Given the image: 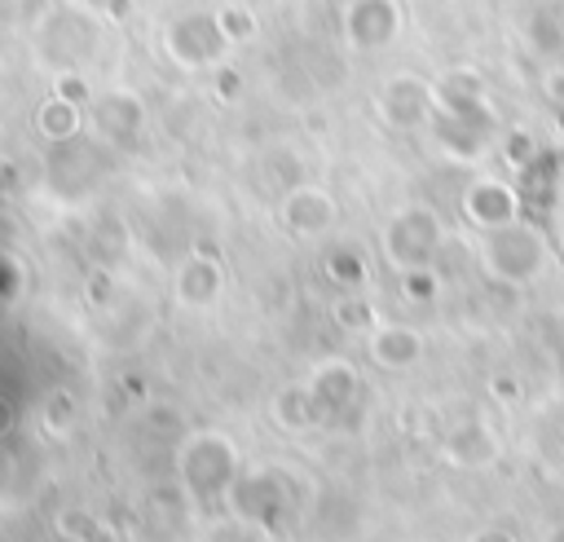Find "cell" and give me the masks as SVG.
I'll return each instance as SVG.
<instances>
[{
  "mask_svg": "<svg viewBox=\"0 0 564 542\" xmlns=\"http://www.w3.org/2000/svg\"><path fill=\"white\" fill-rule=\"evenodd\" d=\"M220 282H225V273H220V264L212 256H189L176 269V300L185 308H207L220 295Z\"/></svg>",
  "mask_w": 564,
  "mask_h": 542,
  "instance_id": "cell-11",
  "label": "cell"
},
{
  "mask_svg": "<svg viewBox=\"0 0 564 542\" xmlns=\"http://www.w3.org/2000/svg\"><path fill=\"white\" fill-rule=\"evenodd\" d=\"M44 427L57 432V436H66V432L75 427V401H70L66 392H53V397H48V405H44Z\"/></svg>",
  "mask_w": 564,
  "mask_h": 542,
  "instance_id": "cell-18",
  "label": "cell"
},
{
  "mask_svg": "<svg viewBox=\"0 0 564 542\" xmlns=\"http://www.w3.org/2000/svg\"><path fill=\"white\" fill-rule=\"evenodd\" d=\"M463 216L480 229H498V225H511L520 220V194L507 185V181H494V176H480L463 189Z\"/></svg>",
  "mask_w": 564,
  "mask_h": 542,
  "instance_id": "cell-6",
  "label": "cell"
},
{
  "mask_svg": "<svg viewBox=\"0 0 564 542\" xmlns=\"http://www.w3.org/2000/svg\"><path fill=\"white\" fill-rule=\"evenodd\" d=\"M238 471V449L225 432H189L176 445V480L189 498H225Z\"/></svg>",
  "mask_w": 564,
  "mask_h": 542,
  "instance_id": "cell-1",
  "label": "cell"
},
{
  "mask_svg": "<svg viewBox=\"0 0 564 542\" xmlns=\"http://www.w3.org/2000/svg\"><path fill=\"white\" fill-rule=\"evenodd\" d=\"M379 110L392 128H414L423 123L427 115V84H419L414 75H397L383 84V97H379Z\"/></svg>",
  "mask_w": 564,
  "mask_h": 542,
  "instance_id": "cell-9",
  "label": "cell"
},
{
  "mask_svg": "<svg viewBox=\"0 0 564 542\" xmlns=\"http://www.w3.org/2000/svg\"><path fill=\"white\" fill-rule=\"evenodd\" d=\"M445 247V234H441V220L432 207H401L388 225H383V256L401 269H414V264H432V256Z\"/></svg>",
  "mask_w": 564,
  "mask_h": 542,
  "instance_id": "cell-3",
  "label": "cell"
},
{
  "mask_svg": "<svg viewBox=\"0 0 564 542\" xmlns=\"http://www.w3.org/2000/svg\"><path fill=\"white\" fill-rule=\"evenodd\" d=\"M560 247H564V216H560Z\"/></svg>",
  "mask_w": 564,
  "mask_h": 542,
  "instance_id": "cell-26",
  "label": "cell"
},
{
  "mask_svg": "<svg viewBox=\"0 0 564 542\" xmlns=\"http://www.w3.org/2000/svg\"><path fill=\"white\" fill-rule=\"evenodd\" d=\"M13 423H18V410H13V401H9V397H0V441L13 432Z\"/></svg>",
  "mask_w": 564,
  "mask_h": 542,
  "instance_id": "cell-22",
  "label": "cell"
},
{
  "mask_svg": "<svg viewBox=\"0 0 564 542\" xmlns=\"http://www.w3.org/2000/svg\"><path fill=\"white\" fill-rule=\"evenodd\" d=\"M40 128H44L48 137H70V132L79 128V115H75V106H66V101H48L44 115H40Z\"/></svg>",
  "mask_w": 564,
  "mask_h": 542,
  "instance_id": "cell-17",
  "label": "cell"
},
{
  "mask_svg": "<svg viewBox=\"0 0 564 542\" xmlns=\"http://www.w3.org/2000/svg\"><path fill=\"white\" fill-rule=\"evenodd\" d=\"M216 26H220V35H225V40H247V35L256 31L251 13H242V9H225V13L216 18Z\"/></svg>",
  "mask_w": 564,
  "mask_h": 542,
  "instance_id": "cell-19",
  "label": "cell"
},
{
  "mask_svg": "<svg viewBox=\"0 0 564 542\" xmlns=\"http://www.w3.org/2000/svg\"><path fill=\"white\" fill-rule=\"evenodd\" d=\"M207 542H264V529H256V524H247V520H238L234 529H216Z\"/></svg>",
  "mask_w": 564,
  "mask_h": 542,
  "instance_id": "cell-21",
  "label": "cell"
},
{
  "mask_svg": "<svg viewBox=\"0 0 564 542\" xmlns=\"http://www.w3.org/2000/svg\"><path fill=\"white\" fill-rule=\"evenodd\" d=\"M44 542H79V538H66V533H57V529H53V533H48Z\"/></svg>",
  "mask_w": 564,
  "mask_h": 542,
  "instance_id": "cell-24",
  "label": "cell"
},
{
  "mask_svg": "<svg viewBox=\"0 0 564 542\" xmlns=\"http://www.w3.org/2000/svg\"><path fill=\"white\" fill-rule=\"evenodd\" d=\"M273 414H278V423H282V427H291V432H304V427H317V423H322V414H317V401H313L308 383H304V388L295 383V388L278 392Z\"/></svg>",
  "mask_w": 564,
  "mask_h": 542,
  "instance_id": "cell-13",
  "label": "cell"
},
{
  "mask_svg": "<svg viewBox=\"0 0 564 542\" xmlns=\"http://www.w3.org/2000/svg\"><path fill=\"white\" fill-rule=\"evenodd\" d=\"M57 533H66V538H79V542H88L101 524H97V516L88 511V507H66V511H57V524H53Z\"/></svg>",
  "mask_w": 564,
  "mask_h": 542,
  "instance_id": "cell-16",
  "label": "cell"
},
{
  "mask_svg": "<svg viewBox=\"0 0 564 542\" xmlns=\"http://www.w3.org/2000/svg\"><path fill=\"white\" fill-rule=\"evenodd\" d=\"M335 317H339L344 330H361V326L370 322V304H361V300H339V304H335Z\"/></svg>",
  "mask_w": 564,
  "mask_h": 542,
  "instance_id": "cell-20",
  "label": "cell"
},
{
  "mask_svg": "<svg viewBox=\"0 0 564 542\" xmlns=\"http://www.w3.org/2000/svg\"><path fill=\"white\" fill-rule=\"evenodd\" d=\"M370 357L375 366L383 370H410L419 357H423V335L414 326H401V322H388L370 335Z\"/></svg>",
  "mask_w": 564,
  "mask_h": 542,
  "instance_id": "cell-10",
  "label": "cell"
},
{
  "mask_svg": "<svg viewBox=\"0 0 564 542\" xmlns=\"http://www.w3.org/2000/svg\"><path fill=\"white\" fill-rule=\"evenodd\" d=\"M322 269H326V278L335 286H348V291L366 282V260L357 256V247H330L326 260H322Z\"/></svg>",
  "mask_w": 564,
  "mask_h": 542,
  "instance_id": "cell-14",
  "label": "cell"
},
{
  "mask_svg": "<svg viewBox=\"0 0 564 542\" xmlns=\"http://www.w3.org/2000/svg\"><path fill=\"white\" fill-rule=\"evenodd\" d=\"M445 454H449L454 467H485V463L498 458V441H494V432L485 423H463L445 441Z\"/></svg>",
  "mask_w": 564,
  "mask_h": 542,
  "instance_id": "cell-12",
  "label": "cell"
},
{
  "mask_svg": "<svg viewBox=\"0 0 564 542\" xmlns=\"http://www.w3.org/2000/svg\"><path fill=\"white\" fill-rule=\"evenodd\" d=\"M225 498H229V507H234L238 520H247V524H256V529L269 533L282 520V511H286V480L273 467H251V471H238L234 476V485H229Z\"/></svg>",
  "mask_w": 564,
  "mask_h": 542,
  "instance_id": "cell-4",
  "label": "cell"
},
{
  "mask_svg": "<svg viewBox=\"0 0 564 542\" xmlns=\"http://www.w3.org/2000/svg\"><path fill=\"white\" fill-rule=\"evenodd\" d=\"M480 260H485V273L507 282V286H520L529 278L542 273L546 264V242L538 229L511 220V225H498V229H485V247H480Z\"/></svg>",
  "mask_w": 564,
  "mask_h": 542,
  "instance_id": "cell-2",
  "label": "cell"
},
{
  "mask_svg": "<svg viewBox=\"0 0 564 542\" xmlns=\"http://www.w3.org/2000/svg\"><path fill=\"white\" fill-rule=\"evenodd\" d=\"M308 392H313V401H317L322 423H330V419L348 414V410H352V401L361 397V375H357V366H348V361L330 357V361H322V366L313 370Z\"/></svg>",
  "mask_w": 564,
  "mask_h": 542,
  "instance_id": "cell-5",
  "label": "cell"
},
{
  "mask_svg": "<svg viewBox=\"0 0 564 542\" xmlns=\"http://www.w3.org/2000/svg\"><path fill=\"white\" fill-rule=\"evenodd\" d=\"M436 291H441V278H436V269H432V264L401 269V295H405V300L427 304V300H436Z\"/></svg>",
  "mask_w": 564,
  "mask_h": 542,
  "instance_id": "cell-15",
  "label": "cell"
},
{
  "mask_svg": "<svg viewBox=\"0 0 564 542\" xmlns=\"http://www.w3.org/2000/svg\"><path fill=\"white\" fill-rule=\"evenodd\" d=\"M546 542H564V524H560V529H555V533H551Z\"/></svg>",
  "mask_w": 564,
  "mask_h": 542,
  "instance_id": "cell-25",
  "label": "cell"
},
{
  "mask_svg": "<svg viewBox=\"0 0 564 542\" xmlns=\"http://www.w3.org/2000/svg\"><path fill=\"white\" fill-rule=\"evenodd\" d=\"M344 35L357 48H379L397 35V4L392 0H352L344 13Z\"/></svg>",
  "mask_w": 564,
  "mask_h": 542,
  "instance_id": "cell-8",
  "label": "cell"
},
{
  "mask_svg": "<svg viewBox=\"0 0 564 542\" xmlns=\"http://www.w3.org/2000/svg\"><path fill=\"white\" fill-rule=\"evenodd\" d=\"M278 212H282V225L291 234H300V238L326 234L335 225V198L322 185H291Z\"/></svg>",
  "mask_w": 564,
  "mask_h": 542,
  "instance_id": "cell-7",
  "label": "cell"
},
{
  "mask_svg": "<svg viewBox=\"0 0 564 542\" xmlns=\"http://www.w3.org/2000/svg\"><path fill=\"white\" fill-rule=\"evenodd\" d=\"M471 542H516V538H511L507 529H480V533H476Z\"/></svg>",
  "mask_w": 564,
  "mask_h": 542,
  "instance_id": "cell-23",
  "label": "cell"
}]
</instances>
